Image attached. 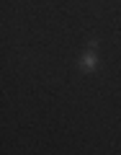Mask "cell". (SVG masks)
Listing matches in <instances>:
<instances>
[{
  "label": "cell",
  "mask_w": 121,
  "mask_h": 155,
  "mask_svg": "<svg viewBox=\"0 0 121 155\" xmlns=\"http://www.w3.org/2000/svg\"><path fill=\"white\" fill-rule=\"evenodd\" d=\"M95 67H98V54L90 49V52H85L83 60H80V70H83V72H90V70H95Z\"/></svg>",
  "instance_id": "obj_1"
}]
</instances>
